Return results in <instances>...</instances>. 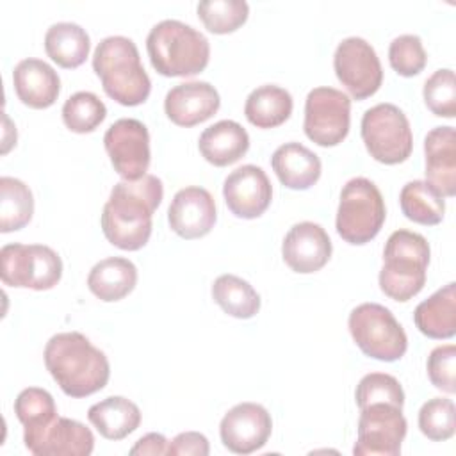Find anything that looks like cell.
I'll use <instances>...</instances> for the list:
<instances>
[{"label":"cell","mask_w":456,"mask_h":456,"mask_svg":"<svg viewBox=\"0 0 456 456\" xmlns=\"http://www.w3.org/2000/svg\"><path fill=\"white\" fill-rule=\"evenodd\" d=\"M164 196V185L155 175L118 182L102 212L105 239L125 251H137L150 240L151 217Z\"/></svg>","instance_id":"6da1fadb"},{"label":"cell","mask_w":456,"mask_h":456,"mask_svg":"<svg viewBox=\"0 0 456 456\" xmlns=\"http://www.w3.org/2000/svg\"><path fill=\"white\" fill-rule=\"evenodd\" d=\"M43 356L48 372L69 397H87L109 381L110 367L105 353L78 331L53 335Z\"/></svg>","instance_id":"7a4b0ae2"},{"label":"cell","mask_w":456,"mask_h":456,"mask_svg":"<svg viewBox=\"0 0 456 456\" xmlns=\"http://www.w3.org/2000/svg\"><path fill=\"white\" fill-rule=\"evenodd\" d=\"M93 69L102 80L103 91L125 107H135L148 100L151 80L144 71L135 43L125 36L102 39L93 55Z\"/></svg>","instance_id":"3957f363"},{"label":"cell","mask_w":456,"mask_h":456,"mask_svg":"<svg viewBox=\"0 0 456 456\" xmlns=\"http://www.w3.org/2000/svg\"><path fill=\"white\" fill-rule=\"evenodd\" d=\"M146 50L153 69L164 77H192L210 59L208 39L178 20L159 21L146 37Z\"/></svg>","instance_id":"277c9868"},{"label":"cell","mask_w":456,"mask_h":456,"mask_svg":"<svg viewBox=\"0 0 456 456\" xmlns=\"http://www.w3.org/2000/svg\"><path fill=\"white\" fill-rule=\"evenodd\" d=\"M428 265V240L420 233L410 230H395L388 237L383 249L379 289L390 299L404 303L424 289Z\"/></svg>","instance_id":"5b68a950"},{"label":"cell","mask_w":456,"mask_h":456,"mask_svg":"<svg viewBox=\"0 0 456 456\" xmlns=\"http://www.w3.org/2000/svg\"><path fill=\"white\" fill-rule=\"evenodd\" d=\"M385 201L374 182L363 176L351 178L340 192L337 233L349 244L370 242L385 223Z\"/></svg>","instance_id":"8992f818"},{"label":"cell","mask_w":456,"mask_h":456,"mask_svg":"<svg viewBox=\"0 0 456 456\" xmlns=\"http://www.w3.org/2000/svg\"><path fill=\"white\" fill-rule=\"evenodd\" d=\"M349 333L363 354L379 362L404 356L408 338L394 314L378 303H362L349 314Z\"/></svg>","instance_id":"52a82bcc"},{"label":"cell","mask_w":456,"mask_h":456,"mask_svg":"<svg viewBox=\"0 0 456 456\" xmlns=\"http://www.w3.org/2000/svg\"><path fill=\"white\" fill-rule=\"evenodd\" d=\"M362 139L369 155L381 164H401L413 150V135L406 114L394 103H378L362 118Z\"/></svg>","instance_id":"ba28073f"},{"label":"cell","mask_w":456,"mask_h":456,"mask_svg":"<svg viewBox=\"0 0 456 456\" xmlns=\"http://www.w3.org/2000/svg\"><path fill=\"white\" fill-rule=\"evenodd\" d=\"M0 276L9 287L50 290L61 281L62 260L45 244H5L0 249Z\"/></svg>","instance_id":"9c48e42d"},{"label":"cell","mask_w":456,"mask_h":456,"mask_svg":"<svg viewBox=\"0 0 456 456\" xmlns=\"http://www.w3.org/2000/svg\"><path fill=\"white\" fill-rule=\"evenodd\" d=\"M351 100L333 87H315L305 100V134L319 146H337L349 134Z\"/></svg>","instance_id":"30bf717a"},{"label":"cell","mask_w":456,"mask_h":456,"mask_svg":"<svg viewBox=\"0 0 456 456\" xmlns=\"http://www.w3.org/2000/svg\"><path fill=\"white\" fill-rule=\"evenodd\" d=\"M401 410L388 403L362 408L353 452L356 456H397L408 428Z\"/></svg>","instance_id":"8fae6325"},{"label":"cell","mask_w":456,"mask_h":456,"mask_svg":"<svg viewBox=\"0 0 456 456\" xmlns=\"http://www.w3.org/2000/svg\"><path fill=\"white\" fill-rule=\"evenodd\" d=\"M333 68L338 82L354 100H365L378 93L383 82V69L376 50L362 37H346L333 55Z\"/></svg>","instance_id":"7c38bea8"},{"label":"cell","mask_w":456,"mask_h":456,"mask_svg":"<svg viewBox=\"0 0 456 456\" xmlns=\"http://www.w3.org/2000/svg\"><path fill=\"white\" fill-rule=\"evenodd\" d=\"M103 146L114 171L123 180H139L150 167V134L144 123L134 118L114 121L105 135Z\"/></svg>","instance_id":"4fadbf2b"},{"label":"cell","mask_w":456,"mask_h":456,"mask_svg":"<svg viewBox=\"0 0 456 456\" xmlns=\"http://www.w3.org/2000/svg\"><path fill=\"white\" fill-rule=\"evenodd\" d=\"M271 431V413L256 403L235 404L224 413L219 424L223 445L235 454H251L262 449Z\"/></svg>","instance_id":"5bb4252c"},{"label":"cell","mask_w":456,"mask_h":456,"mask_svg":"<svg viewBox=\"0 0 456 456\" xmlns=\"http://www.w3.org/2000/svg\"><path fill=\"white\" fill-rule=\"evenodd\" d=\"M223 196L233 216L240 219H255L271 205L273 187L262 167L246 164L226 176Z\"/></svg>","instance_id":"9a60e30c"},{"label":"cell","mask_w":456,"mask_h":456,"mask_svg":"<svg viewBox=\"0 0 456 456\" xmlns=\"http://www.w3.org/2000/svg\"><path fill=\"white\" fill-rule=\"evenodd\" d=\"M216 219L217 214L212 194L198 185L180 189L167 208L169 228L187 240L210 233Z\"/></svg>","instance_id":"2e32d148"},{"label":"cell","mask_w":456,"mask_h":456,"mask_svg":"<svg viewBox=\"0 0 456 456\" xmlns=\"http://www.w3.org/2000/svg\"><path fill=\"white\" fill-rule=\"evenodd\" d=\"M285 264L301 274L322 269L331 256V240L326 230L312 221L294 224L281 244Z\"/></svg>","instance_id":"e0dca14e"},{"label":"cell","mask_w":456,"mask_h":456,"mask_svg":"<svg viewBox=\"0 0 456 456\" xmlns=\"http://www.w3.org/2000/svg\"><path fill=\"white\" fill-rule=\"evenodd\" d=\"M221 105L217 89L208 82H183L167 91L166 116L178 126H194L210 119Z\"/></svg>","instance_id":"ac0fdd59"},{"label":"cell","mask_w":456,"mask_h":456,"mask_svg":"<svg viewBox=\"0 0 456 456\" xmlns=\"http://www.w3.org/2000/svg\"><path fill=\"white\" fill-rule=\"evenodd\" d=\"M25 447L36 456H89L94 436L82 422L55 417L41 433L25 440Z\"/></svg>","instance_id":"d6986e66"},{"label":"cell","mask_w":456,"mask_h":456,"mask_svg":"<svg viewBox=\"0 0 456 456\" xmlns=\"http://www.w3.org/2000/svg\"><path fill=\"white\" fill-rule=\"evenodd\" d=\"M12 84L21 103L30 109H48L61 93L57 71L41 59H23L14 66Z\"/></svg>","instance_id":"ffe728a7"},{"label":"cell","mask_w":456,"mask_h":456,"mask_svg":"<svg viewBox=\"0 0 456 456\" xmlns=\"http://www.w3.org/2000/svg\"><path fill=\"white\" fill-rule=\"evenodd\" d=\"M426 182L440 194H456V132L452 126H436L424 139Z\"/></svg>","instance_id":"44dd1931"},{"label":"cell","mask_w":456,"mask_h":456,"mask_svg":"<svg viewBox=\"0 0 456 456\" xmlns=\"http://www.w3.org/2000/svg\"><path fill=\"white\" fill-rule=\"evenodd\" d=\"M278 180L294 191L310 189L321 176V159L301 142H285L271 157Z\"/></svg>","instance_id":"7402d4cb"},{"label":"cell","mask_w":456,"mask_h":456,"mask_svg":"<svg viewBox=\"0 0 456 456\" xmlns=\"http://www.w3.org/2000/svg\"><path fill=\"white\" fill-rule=\"evenodd\" d=\"M198 148L207 162L224 167L246 155L249 148V135L237 121L221 119L201 132Z\"/></svg>","instance_id":"603a6c76"},{"label":"cell","mask_w":456,"mask_h":456,"mask_svg":"<svg viewBox=\"0 0 456 456\" xmlns=\"http://www.w3.org/2000/svg\"><path fill=\"white\" fill-rule=\"evenodd\" d=\"M413 321L429 338H452L456 333V283L451 281L417 305Z\"/></svg>","instance_id":"cb8c5ba5"},{"label":"cell","mask_w":456,"mask_h":456,"mask_svg":"<svg viewBox=\"0 0 456 456\" xmlns=\"http://www.w3.org/2000/svg\"><path fill=\"white\" fill-rule=\"evenodd\" d=\"M137 283V267L123 256H109L93 265L87 276L89 290L102 301L112 303L128 296Z\"/></svg>","instance_id":"d4e9b609"},{"label":"cell","mask_w":456,"mask_h":456,"mask_svg":"<svg viewBox=\"0 0 456 456\" xmlns=\"http://www.w3.org/2000/svg\"><path fill=\"white\" fill-rule=\"evenodd\" d=\"M89 422L107 440H123L141 424V410L121 395H110L87 410Z\"/></svg>","instance_id":"484cf974"},{"label":"cell","mask_w":456,"mask_h":456,"mask_svg":"<svg viewBox=\"0 0 456 456\" xmlns=\"http://www.w3.org/2000/svg\"><path fill=\"white\" fill-rule=\"evenodd\" d=\"M292 107L294 102L287 89L265 84L249 93L244 103V114L256 128H274L290 118Z\"/></svg>","instance_id":"4316f807"},{"label":"cell","mask_w":456,"mask_h":456,"mask_svg":"<svg viewBox=\"0 0 456 456\" xmlns=\"http://www.w3.org/2000/svg\"><path fill=\"white\" fill-rule=\"evenodd\" d=\"M89 48L91 41L86 28L71 21L53 23L45 34L46 55L66 69L84 64L89 55Z\"/></svg>","instance_id":"83f0119b"},{"label":"cell","mask_w":456,"mask_h":456,"mask_svg":"<svg viewBox=\"0 0 456 456\" xmlns=\"http://www.w3.org/2000/svg\"><path fill=\"white\" fill-rule=\"evenodd\" d=\"M403 214L419 224L433 226L444 219L445 201L438 189L426 180L408 182L399 194Z\"/></svg>","instance_id":"f1b7e54d"},{"label":"cell","mask_w":456,"mask_h":456,"mask_svg":"<svg viewBox=\"0 0 456 456\" xmlns=\"http://www.w3.org/2000/svg\"><path fill=\"white\" fill-rule=\"evenodd\" d=\"M34 214V196L27 183L12 176L0 178V232L25 228Z\"/></svg>","instance_id":"f546056e"},{"label":"cell","mask_w":456,"mask_h":456,"mask_svg":"<svg viewBox=\"0 0 456 456\" xmlns=\"http://www.w3.org/2000/svg\"><path fill=\"white\" fill-rule=\"evenodd\" d=\"M214 301L235 319H251L260 310L258 292L235 274H221L212 285Z\"/></svg>","instance_id":"4dcf8cb0"},{"label":"cell","mask_w":456,"mask_h":456,"mask_svg":"<svg viewBox=\"0 0 456 456\" xmlns=\"http://www.w3.org/2000/svg\"><path fill=\"white\" fill-rule=\"evenodd\" d=\"M14 413L23 424V442L41 433L55 417L57 408L50 392L37 387H28L14 399Z\"/></svg>","instance_id":"1f68e13d"},{"label":"cell","mask_w":456,"mask_h":456,"mask_svg":"<svg viewBox=\"0 0 456 456\" xmlns=\"http://www.w3.org/2000/svg\"><path fill=\"white\" fill-rule=\"evenodd\" d=\"M105 116V103L89 91H78L71 94L62 105V121L75 134H89L96 130Z\"/></svg>","instance_id":"d6a6232c"},{"label":"cell","mask_w":456,"mask_h":456,"mask_svg":"<svg viewBox=\"0 0 456 456\" xmlns=\"http://www.w3.org/2000/svg\"><path fill=\"white\" fill-rule=\"evenodd\" d=\"M196 11L208 32L230 34L246 23L249 5L244 0H203Z\"/></svg>","instance_id":"836d02e7"},{"label":"cell","mask_w":456,"mask_h":456,"mask_svg":"<svg viewBox=\"0 0 456 456\" xmlns=\"http://www.w3.org/2000/svg\"><path fill=\"white\" fill-rule=\"evenodd\" d=\"M420 433L433 440L444 442L454 435L456 429V408L447 397H433L419 410Z\"/></svg>","instance_id":"e575fe53"},{"label":"cell","mask_w":456,"mask_h":456,"mask_svg":"<svg viewBox=\"0 0 456 456\" xmlns=\"http://www.w3.org/2000/svg\"><path fill=\"white\" fill-rule=\"evenodd\" d=\"M354 399L360 410L372 403H388L392 406L403 408L404 390L394 376L385 372H370L365 374L356 385Z\"/></svg>","instance_id":"d590c367"},{"label":"cell","mask_w":456,"mask_h":456,"mask_svg":"<svg viewBox=\"0 0 456 456\" xmlns=\"http://www.w3.org/2000/svg\"><path fill=\"white\" fill-rule=\"evenodd\" d=\"M428 109L440 118L456 116V80L454 71L449 68L436 69L424 84L422 89Z\"/></svg>","instance_id":"8d00e7d4"},{"label":"cell","mask_w":456,"mask_h":456,"mask_svg":"<svg viewBox=\"0 0 456 456\" xmlns=\"http://www.w3.org/2000/svg\"><path fill=\"white\" fill-rule=\"evenodd\" d=\"M388 61L392 69L401 77H415L424 69L428 55L419 36L403 34L390 43Z\"/></svg>","instance_id":"74e56055"},{"label":"cell","mask_w":456,"mask_h":456,"mask_svg":"<svg viewBox=\"0 0 456 456\" xmlns=\"http://www.w3.org/2000/svg\"><path fill=\"white\" fill-rule=\"evenodd\" d=\"M429 381L442 392H456V346L445 344L435 347L428 356Z\"/></svg>","instance_id":"f35d334b"},{"label":"cell","mask_w":456,"mask_h":456,"mask_svg":"<svg viewBox=\"0 0 456 456\" xmlns=\"http://www.w3.org/2000/svg\"><path fill=\"white\" fill-rule=\"evenodd\" d=\"M210 452V445L205 435L198 431H185L176 435L167 444L169 456H207Z\"/></svg>","instance_id":"ab89813d"},{"label":"cell","mask_w":456,"mask_h":456,"mask_svg":"<svg viewBox=\"0 0 456 456\" xmlns=\"http://www.w3.org/2000/svg\"><path fill=\"white\" fill-rule=\"evenodd\" d=\"M130 454L132 456H135V454H139V456L167 454V440L160 433H148L135 442V445L130 449Z\"/></svg>","instance_id":"60d3db41"}]
</instances>
